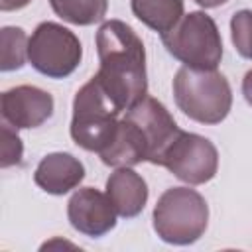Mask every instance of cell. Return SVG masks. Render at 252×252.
<instances>
[{
    "instance_id": "1",
    "label": "cell",
    "mask_w": 252,
    "mask_h": 252,
    "mask_svg": "<svg viewBox=\"0 0 252 252\" xmlns=\"http://www.w3.org/2000/svg\"><path fill=\"white\" fill-rule=\"evenodd\" d=\"M96 53L100 67L94 77L122 112L148 96L146 49L126 22L106 20L100 24L96 32Z\"/></svg>"
},
{
    "instance_id": "2",
    "label": "cell",
    "mask_w": 252,
    "mask_h": 252,
    "mask_svg": "<svg viewBox=\"0 0 252 252\" xmlns=\"http://www.w3.org/2000/svg\"><path fill=\"white\" fill-rule=\"evenodd\" d=\"M173 98L177 108L199 124L222 122L232 106L228 79L217 69L183 65L173 77Z\"/></svg>"
},
{
    "instance_id": "3",
    "label": "cell",
    "mask_w": 252,
    "mask_h": 252,
    "mask_svg": "<svg viewBox=\"0 0 252 252\" xmlns=\"http://www.w3.org/2000/svg\"><path fill=\"white\" fill-rule=\"evenodd\" d=\"M120 106L110 98L100 81L93 75L75 94L71 138L87 152L100 154L114 138Z\"/></svg>"
},
{
    "instance_id": "4",
    "label": "cell",
    "mask_w": 252,
    "mask_h": 252,
    "mask_svg": "<svg viewBox=\"0 0 252 252\" xmlns=\"http://www.w3.org/2000/svg\"><path fill=\"white\" fill-rule=\"evenodd\" d=\"M152 220L156 234L163 242L187 246L205 234L209 224V205L195 189L169 187L159 195Z\"/></svg>"
},
{
    "instance_id": "5",
    "label": "cell",
    "mask_w": 252,
    "mask_h": 252,
    "mask_svg": "<svg viewBox=\"0 0 252 252\" xmlns=\"http://www.w3.org/2000/svg\"><path fill=\"white\" fill-rule=\"evenodd\" d=\"M161 43L185 67L217 69L222 59V37L217 22L199 10L185 14L169 32L161 33Z\"/></svg>"
},
{
    "instance_id": "6",
    "label": "cell",
    "mask_w": 252,
    "mask_h": 252,
    "mask_svg": "<svg viewBox=\"0 0 252 252\" xmlns=\"http://www.w3.org/2000/svg\"><path fill=\"white\" fill-rule=\"evenodd\" d=\"M81 59L83 45L79 37L57 22H41L28 41L30 65L49 79L69 77Z\"/></svg>"
},
{
    "instance_id": "7",
    "label": "cell",
    "mask_w": 252,
    "mask_h": 252,
    "mask_svg": "<svg viewBox=\"0 0 252 252\" xmlns=\"http://www.w3.org/2000/svg\"><path fill=\"white\" fill-rule=\"evenodd\" d=\"M158 165L169 169L177 179L189 185H203L217 175L219 152L209 138L179 130L159 156Z\"/></svg>"
},
{
    "instance_id": "8",
    "label": "cell",
    "mask_w": 252,
    "mask_h": 252,
    "mask_svg": "<svg viewBox=\"0 0 252 252\" xmlns=\"http://www.w3.org/2000/svg\"><path fill=\"white\" fill-rule=\"evenodd\" d=\"M116 209L106 193L94 187L77 189L67 203V219L71 226L91 238H100L116 226Z\"/></svg>"
},
{
    "instance_id": "9",
    "label": "cell",
    "mask_w": 252,
    "mask_h": 252,
    "mask_svg": "<svg viewBox=\"0 0 252 252\" xmlns=\"http://www.w3.org/2000/svg\"><path fill=\"white\" fill-rule=\"evenodd\" d=\"M53 96L33 85H18L2 93V120L20 128H37L53 114Z\"/></svg>"
},
{
    "instance_id": "10",
    "label": "cell",
    "mask_w": 252,
    "mask_h": 252,
    "mask_svg": "<svg viewBox=\"0 0 252 252\" xmlns=\"http://www.w3.org/2000/svg\"><path fill=\"white\" fill-rule=\"evenodd\" d=\"M126 114L142 128L146 142H148V161L158 165L159 156L171 144V140L179 134V126L175 124L169 110L154 96H144Z\"/></svg>"
},
{
    "instance_id": "11",
    "label": "cell",
    "mask_w": 252,
    "mask_h": 252,
    "mask_svg": "<svg viewBox=\"0 0 252 252\" xmlns=\"http://www.w3.org/2000/svg\"><path fill=\"white\" fill-rule=\"evenodd\" d=\"M85 179V165L67 152H53L41 158L33 181L49 195H65Z\"/></svg>"
},
{
    "instance_id": "12",
    "label": "cell",
    "mask_w": 252,
    "mask_h": 252,
    "mask_svg": "<svg viewBox=\"0 0 252 252\" xmlns=\"http://www.w3.org/2000/svg\"><path fill=\"white\" fill-rule=\"evenodd\" d=\"M104 165L110 167H132L140 161H148V142L142 128L128 116L118 120L112 142L98 154Z\"/></svg>"
},
{
    "instance_id": "13",
    "label": "cell",
    "mask_w": 252,
    "mask_h": 252,
    "mask_svg": "<svg viewBox=\"0 0 252 252\" xmlns=\"http://www.w3.org/2000/svg\"><path fill=\"white\" fill-rule=\"evenodd\" d=\"M106 195L118 217H138L148 203V183L132 167H116L106 179Z\"/></svg>"
},
{
    "instance_id": "14",
    "label": "cell",
    "mask_w": 252,
    "mask_h": 252,
    "mask_svg": "<svg viewBox=\"0 0 252 252\" xmlns=\"http://www.w3.org/2000/svg\"><path fill=\"white\" fill-rule=\"evenodd\" d=\"M134 16L154 32L165 33L183 18V0H130Z\"/></svg>"
},
{
    "instance_id": "15",
    "label": "cell",
    "mask_w": 252,
    "mask_h": 252,
    "mask_svg": "<svg viewBox=\"0 0 252 252\" xmlns=\"http://www.w3.org/2000/svg\"><path fill=\"white\" fill-rule=\"evenodd\" d=\"M53 12L75 26H93L104 20L108 0H49Z\"/></svg>"
},
{
    "instance_id": "16",
    "label": "cell",
    "mask_w": 252,
    "mask_h": 252,
    "mask_svg": "<svg viewBox=\"0 0 252 252\" xmlns=\"http://www.w3.org/2000/svg\"><path fill=\"white\" fill-rule=\"evenodd\" d=\"M28 41L30 37L22 28L6 26L0 32V69L16 71L22 69L28 59Z\"/></svg>"
},
{
    "instance_id": "17",
    "label": "cell",
    "mask_w": 252,
    "mask_h": 252,
    "mask_svg": "<svg viewBox=\"0 0 252 252\" xmlns=\"http://www.w3.org/2000/svg\"><path fill=\"white\" fill-rule=\"evenodd\" d=\"M230 37L238 55L252 59V10L234 12L230 18Z\"/></svg>"
},
{
    "instance_id": "18",
    "label": "cell",
    "mask_w": 252,
    "mask_h": 252,
    "mask_svg": "<svg viewBox=\"0 0 252 252\" xmlns=\"http://www.w3.org/2000/svg\"><path fill=\"white\" fill-rule=\"evenodd\" d=\"M24 156V144L18 136V130L8 122H2V144H0V165H20Z\"/></svg>"
},
{
    "instance_id": "19",
    "label": "cell",
    "mask_w": 252,
    "mask_h": 252,
    "mask_svg": "<svg viewBox=\"0 0 252 252\" xmlns=\"http://www.w3.org/2000/svg\"><path fill=\"white\" fill-rule=\"evenodd\" d=\"M32 0H0V10L2 12H14L20 8H26Z\"/></svg>"
},
{
    "instance_id": "20",
    "label": "cell",
    "mask_w": 252,
    "mask_h": 252,
    "mask_svg": "<svg viewBox=\"0 0 252 252\" xmlns=\"http://www.w3.org/2000/svg\"><path fill=\"white\" fill-rule=\"evenodd\" d=\"M242 94H244V98H246V102L252 106V69L244 75V79H242Z\"/></svg>"
},
{
    "instance_id": "21",
    "label": "cell",
    "mask_w": 252,
    "mask_h": 252,
    "mask_svg": "<svg viewBox=\"0 0 252 252\" xmlns=\"http://www.w3.org/2000/svg\"><path fill=\"white\" fill-rule=\"evenodd\" d=\"M201 8H217V6H220V4H224V2H228V0H195Z\"/></svg>"
}]
</instances>
